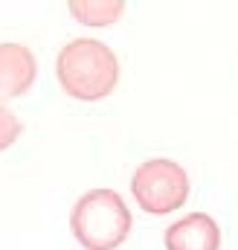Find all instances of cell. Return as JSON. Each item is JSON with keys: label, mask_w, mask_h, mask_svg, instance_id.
Masks as SVG:
<instances>
[{"label": "cell", "mask_w": 238, "mask_h": 250, "mask_svg": "<svg viewBox=\"0 0 238 250\" xmlns=\"http://www.w3.org/2000/svg\"><path fill=\"white\" fill-rule=\"evenodd\" d=\"M38 76L35 53L26 44L6 41L0 44V99H18L23 96Z\"/></svg>", "instance_id": "obj_4"}, {"label": "cell", "mask_w": 238, "mask_h": 250, "mask_svg": "<svg viewBox=\"0 0 238 250\" xmlns=\"http://www.w3.org/2000/svg\"><path fill=\"white\" fill-rule=\"evenodd\" d=\"M125 12L122 0H73L70 15L84 26H111Z\"/></svg>", "instance_id": "obj_6"}, {"label": "cell", "mask_w": 238, "mask_h": 250, "mask_svg": "<svg viewBox=\"0 0 238 250\" xmlns=\"http://www.w3.org/2000/svg\"><path fill=\"white\" fill-rule=\"evenodd\" d=\"M56 79L61 90L79 102H99L119 84V62L114 50L96 38H73L59 50Z\"/></svg>", "instance_id": "obj_1"}, {"label": "cell", "mask_w": 238, "mask_h": 250, "mask_svg": "<svg viewBox=\"0 0 238 250\" xmlns=\"http://www.w3.org/2000/svg\"><path fill=\"white\" fill-rule=\"evenodd\" d=\"M131 209L114 189L84 192L70 212V230L81 250H117L131 236Z\"/></svg>", "instance_id": "obj_2"}, {"label": "cell", "mask_w": 238, "mask_h": 250, "mask_svg": "<svg viewBox=\"0 0 238 250\" xmlns=\"http://www.w3.org/2000/svg\"><path fill=\"white\" fill-rule=\"evenodd\" d=\"M20 134H23V123L6 105H0V151H6L9 146H15Z\"/></svg>", "instance_id": "obj_7"}, {"label": "cell", "mask_w": 238, "mask_h": 250, "mask_svg": "<svg viewBox=\"0 0 238 250\" xmlns=\"http://www.w3.org/2000/svg\"><path fill=\"white\" fill-rule=\"evenodd\" d=\"M131 192L142 212L169 215L180 209L189 198V175L180 163L169 157H151L134 172Z\"/></svg>", "instance_id": "obj_3"}, {"label": "cell", "mask_w": 238, "mask_h": 250, "mask_svg": "<svg viewBox=\"0 0 238 250\" xmlns=\"http://www.w3.org/2000/svg\"><path fill=\"white\" fill-rule=\"evenodd\" d=\"M166 250H221V227L206 212H192L166 227Z\"/></svg>", "instance_id": "obj_5"}]
</instances>
